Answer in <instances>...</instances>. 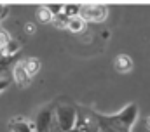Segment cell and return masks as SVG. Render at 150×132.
<instances>
[{
	"instance_id": "6da1fadb",
	"label": "cell",
	"mask_w": 150,
	"mask_h": 132,
	"mask_svg": "<svg viewBox=\"0 0 150 132\" xmlns=\"http://www.w3.org/2000/svg\"><path fill=\"white\" fill-rule=\"evenodd\" d=\"M136 118H138V106L134 103L127 104L115 115L94 113L96 125L101 132H131V127L134 125Z\"/></svg>"
},
{
	"instance_id": "7a4b0ae2",
	"label": "cell",
	"mask_w": 150,
	"mask_h": 132,
	"mask_svg": "<svg viewBox=\"0 0 150 132\" xmlns=\"http://www.w3.org/2000/svg\"><path fill=\"white\" fill-rule=\"evenodd\" d=\"M54 117H56V124L58 127L61 129V132H70L75 129L77 125V120H79V115L75 111V108L72 106H58L54 110Z\"/></svg>"
},
{
	"instance_id": "3957f363",
	"label": "cell",
	"mask_w": 150,
	"mask_h": 132,
	"mask_svg": "<svg viewBox=\"0 0 150 132\" xmlns=\"http://www.w3.org/2000/svg\"><path fill=\"white\" fill-rule=\"evenodd\" d=\"M86 23L93 21V23H101L107 19L108 16V9L103 4H82L80 5V14H79Z\"/></svg>"
},
{
	"instance_id": "277c9868",
	"label": "cell",
	"mask_w": 150,
	"mask_h": 132,
	"mask_svg": "<svg viewBox=\"0 0 150 132\" xmlns=\"http://www.w3.org/2000/svg\"><path fill=\"white\" fill-rule=\"evenodd\" d=\"M54 111L51 108H44L40 110L37 117H35V124H33V129L37 132H51L52 125H54Z\"/></svg>"
},
{
	"instance_id": "5b68a950",
	"label": "cell",
	"mask_w": 150,
	"mask_h": 132,
	"mask_svg": "<svg viewBox=\"0 0 150 132\" xmlns=\"http://www.w3.org/2000/svg\"><path fill=\"white\" fill-rule=\"evenodd\" d=\"M12 78H14V82H16L18 85L25 87V85L30 84V78H32V77L26 73V70H25L23 63H18V65L14 66V70H12Z\"/></svg>"
},
{
	"instance_id": "8992f818",
	"label": "cell",
	"mask_w": 150,
	"mask_h": 132,
	"mask_svg": "<svg viewBox=\"0 0 150 132\" xmlns=\"http://www.w3.org/2000/svg\"><path fill=\"white\" fill-rule=\"evenodd\" d=\"M115 70L119 71V73H127V71H131V68H133V61H131V58L129 56H126V54H120V56H117L115 58Z\"/></svg>"
},
{
	"instance_id": "52a82bcc",
	"label": "cell",
	"mask_w": 150,
	"mask_h": 132,
	"mask_svg": "<svg viewBox=\"0 0 150 132\" xmlns=\"http://www.w3.org/2000/svg\"><path fill=\"white\" fill-rule=\"evenodd\" d=\"M21 63H23L25 70H26V73H28L30 77L37 75L38 71H40V66H42L37 58H28V59H25V61H21Z\"/></svg>"
},
{
	"instance_id": "ba28073f",
	"label": "cell",
	"mask_w": 150,
	"mask_h": 132,
	"mask_svg": "<svg viewBox=\"0 0 150 132\" xmlns=\"http://www.w3.org/2000/svg\"><path fill=\"white\" fill-rule=\"evenodd\" d=\"M9 131L11 132H35L33 127L28 122H25V120H14V122H11L9 124Z\"/></svg>"
},
{
	"instance_id": "9c48e42d",
	"label": "cell",
	"mask_w": 150,
	"mask_h": 132,
	"mask_svg": "<svg viewBox=\"0 0 150 132\" xmlns=\"http://www.w3.org/2000/svg\"><path fill=\"white\" fill-rule=\"evenodd\" d=\"M86 25H87V23H86L80 16H75V18H70V19H68V30L74 32V33L84 32V30H86Z\"/></svg>"
},
{
	"instance_id": "30bf717a",
	"label": "cell",
	"mask_w": 150,
	"mask_h": 132,
	"mask_svg": "<svg viewBox=\"0 0 150 132\" xmlns=\"http://www.w3.org/2000/svg\"><path fill=\"white\" fill-rule=\"evenodd\" d=\"M37 19L40 23H45V25H49V23H52V19H54V16L51 14V11L47 9V5H40L37 9Z\"/></svg>"
},
{
	"instance_id": "8fae6325",
	"label": "cell",
	"mask_w": 150,
	"mask_h": 132,
	"mask_svg": "<svg viewBox=\"0 0 150 132\" xmlns=\"http://www.w3.org/2000/svg\"><path fill=\"white\" fill-rule=\"evenodd\" d=\"M63 14L70 19V18H75V16H79L80 14V5L79 4H65V7H63Z\"/></svg>"
},
{
	"instance_id": "7c38bea8",
	"label": "cell",
	"mask_w": 150,
	"mask_h": 132,
	"mask_svg": "<svg viewBox=\"0 0 150 132\" xmlns=\"http://www.w3.org/2000/svg\"><path fill=\"white\" fill-rule=\"evenodd\" d=\"M52 25L58 26V28H68V18L65 14H59V16H54L52 19Z\"/></svg>"
},
{
	"instance_id": "4fadbf2b",
	"label": "cell",
	"mask_w": 150,
	"mask_h": 132,
	"mask_svg": "<svg viewBox=\"0 0 150 132\" xmlns=\"http://www.w3.org/2000/svg\"><path fill=\"white\" fill-rule=\"evenodd\" d=\"M12 38L9 37V33L5 32L4 28H0V52H4V49L9 45V42H11Z\"/></svg>"
},
{
	"instance_id": "5bb4252c",
	"label": "cell",
	"mask_w": 150,
	"mask_h": 132,
	"mask_svg": "<svg viewBox=\"0 0 150 132\" xmlns=\"http://www.w3.org/2000/svg\"><path fill=\"white\" fill-rule=\"evenodd\" d=\"M18 51H19V44H18L16 40H11V42H9V45L4 49V54L11 56V54H14V52H18Z\"/></svg>"
},
{
	"instance_id": "9a60e30c",
	"label": "cell",
	"mask_w": 150,
	"mask_h": 132,
	"mask_svg": "<svg viewBox=\"0 0 150 132\" xmlns=\"http://www.w3.org/2000/svg\"><path fill=\"white\" fill-rule=\"evenodd\" d=\"M9 84H11V82H9L7 78H0V92H4V91L9 87Z\"/></svg>"
},
{
	"instance_id": "2e32d148",
	"label": "cell",
	"mask_w": 150,
	"mask_h": 132,
	"mask_svg": "<svg viewBox=\"0 0 150 132\" xmlns=\"http://www.w3.org/2000/svg\"><path fill=\"white\" fill-rule=\"evenodd\" d=\"M5 14H7V7H5V5H2V4H0V21H2V19H4V18H5Z\"/></svg>"
},
{
	"instance_id": "e0dca14e",
	"label": "cell",
	"mask_w": 150,
	"mask_h": 132,
	"mask_svg": "<svg viewBox=\"0 0 150 132\" xmlns=\"http://www.w3.org/2000/svg\"><path fill=\"white\" fill-rule=\"evenodd\" d=\"M26 32L33 33V32H35V25H33V23H28V25H26Z\"/></svg>"
},
{
	"instance_id": "ac0fdd59",
	"label": "cell",
	"mask_w": 150,
	"mask_h": 132,
	"mask_svg": "<svg viewBox=\"0 0 150 132\" xmlns=\"http://www.w3.org/2000/svg\"><path fill=\"white\" fill-rule=\"evenodd\" d=\"M145 124H147V127L150 129V117H147V120H145Z\"/></svg>"
}]
</instances>
